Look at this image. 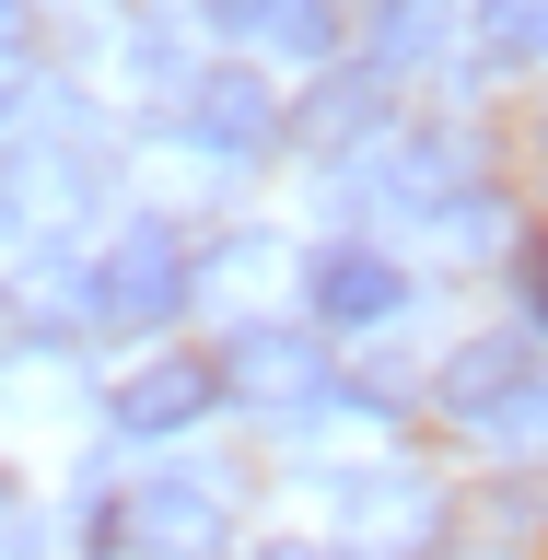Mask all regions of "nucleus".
I'll list each match as a JSON object with an SVG mask.
<instances>
[{
	"label": "nucleus",
	"mask_w": 548,
	"mask_h": 560,
	"mask_svg": "<svg viewBox=\"0 0 548 560\" xmlns=\"http://www.w3.org/2000/svg\"><path fill=\"white\" fill-rule=\"evenodd\" d=\"M514 292H525V315H548V245H514Z\"/></svg>",
	"instance_id": "obj_15"
},
{
	"label": "nucleus",
	"mask_w": 548,
	"mask_h": 560,
	"mask_svg": "<svg viewBox=\"0 0 548 560\" xmlns=\"http://www.w3.org/2000/svg\"><path fill=\"white\" fill-rule=\"evenodd\" d=\"M444 47V0H385L374 12V70H409Z\"/></svg>",
	"instance_id": "obj_11"
},
{
	"label": "nucleus",
	"mask_w": 548,
	"mask_h": 560,
	"mask_svg": "<svg viewBox=\"0 0 548 560\" xmlns=\"http://www.w3.org/2000/svg\"><path fill=\"white\" fill-rule=\"evenodd\" d=\"M210 409H222V362H199V350H164V362L117 374V432H187Z\"/></svg>",
	"instance_id": "obj_7"
},
{
	"label": "nucleus",
	"mask_w": 548,
	"mask_h": 560,
	"mask_svg": "<svg viewBox=\"0 0 548 560\" xmlns=\"http://www.w3.org/2000/svg\"><path fill=\"white\" fill-rule=\"evenodd\" d=\"M199 257H187V234H164V222H129V234L105 245V269H94V315L105 327H164L187 292H199Z\"/></svg>",
	"instance_id": "obj_3"
},
{
	"label": "nucleus",
	"mask_w": 548,
	"mask_h": 560,
	"mask_svg": "<svg viewBox=\"0 0 548 560\" xmlns=\"http://www.w3.org/2000/svg\"><path fill=\"white\" fill-rule=\"evenodd\" d=\"M490 432H502V444H514V455H537V444H548V374L525 385V397H514V409H502V420H490Z\"/></svg>",
	"instance_id": "obj_14"
},
{
	"label": "nucleus",
	"mask_w": 548,
	"mask_h": 560,
	"mask_svg": "<svg viewBox=\"0 0 548 560\" xmlns=\"http://www.w3.org/2000/svg\"><path fill=\"white\" fill-rule=\"evenodd\" d=\"M175 117H187V140H199V152H222V164H257V152L280 140V105H269V82H257V70H199Z\"/></svg>",
	"instance_id": "obj_5"
},
{
	"label": "nucleus",
	"mask_w": 548,
	"mask_h": 560,
	"mask_svg": "<svg viewBox=\"0 0 548 560\" xmlns=\"http://www.w3.org/2000/svg\"><path fill=\"white\" fill-rule=\"evenodd\" d=\"M339 537H350V560H432L444 490L420 467H362V479H339Z\"/></svg>",
	"instance_id": "obj_2"
},
{
	"label": "nucleus",
	"mask_w": 548,
	"mask_h": 560,
	"mask_svg": "<svg viewBox=\"0 0 548 560\" xmlns=\"http://www.w3.org/2000/svg\"><path fill=\"white\" fill-rule=\"evenodd\" d=\"M525 385H537V339H514V327H490V339H467V350H444V362H432L444 420H502Z\"/></svg>",
	"instance_id": "obj_6"
},
{
	"label": "nucleus",
	"mask_w": 548,
	"mask_h": 560,
	"mask_svg": "<svg viewBox=\"0 0 548 560\" xmlns=\"http://www.w3.org/2000/svg\"><path fill=\"white\" fill-rule=\"evenodd\" d=\"M257 560H327V549H292V537H280V549H257Z\"/></svg>",
	"instance_id": "obj_16"
},
{
	"label": "nucleus",
	"mask_w": 548,
	"mask_h": 560,
	"mask_svg": "<svg viewBox=\"0 0 548 560\" xmlns=\"http://www.w3.org/2000/svg\"><path fill=\"white\" fill-rule=\"evenodd\" d=\"M0 339H12V327H0Z\"/></svg>",
	"instance_id": "obj_17"
},
{
	"label": "nucleus",
	"mask_w": 548,
	"mask_h": 560,
	"mask_svg": "<svg viewBox=\"0 0 548 560\" xmlns=\"http://www.w3.org/2000/svg\"><path fill=\"white\" fill-rule=\"evenodd\" d=\"M374 129H385V70L315 82V105H304V140H315V152H350V140H374Z\"/></svg>",
	"instance_id": "obj_10"
},
{
	"label": "nucleus",
	"mask_w": 548,
	"mask_h": 560,
	"mask_svg": "<svg viewBox=\"0 0 548 560\" xmlns=\"http://www.w3.org/2000/svg\"><path fill=\"white\" fill-rule=\"evenodd\" d=\"M304 292H315V315H327V327H385V315L409 304V269H397V257H374V245H315Z\"/></svg>",
	"instance_id": "obj_8"
},
{
	"label": "nucleus",
	"mask_w": 548,
	"mask_h": 560,
	"mask_svg": "<svg viewBox=\"0 0 548 560\" xmlns=\"http://www.w3.org/2000/svg\"><path fill=\"white\" fill-rule=\"evenodd\" d=\"M59 537H47V514H35V490H12L0 479V560H47Z\"/></svg>",
	"instance_id": "obj_13"
},
{
	"label": "nucleus",
	"mask_w": 548,
	"mask_h": 560,
	"mask_svg": "<svg viewBox=\"0 0 548 560\" xmlns=\"http://www.w3.org/2000/svg\"><path fill=\"white\" fill-rule=\"evenodd\" d=\"M210 24H222V35H257V47H292V59H327L339 12H327V0H210Z\"/></svg>",
	"instance_id": "obj_9"
},
{
	"label": "nucleus",
	"mask_w": 548,
	"mask_h": 560,
	"mask_svg": "<svg viewBox=\"0 0 548 560\" xmlns=\"http://www.w3.org/2000/svg\"><path fill=\"white\" fill-rule=\"evenodd\" d=\"M479 47L490 59H548V0H479Z\"/></svg>",
	"instance_id": "obj_12"
},
{
	"label": "nucleus",
	"mask_w": 548,
	"mask_h": 560,
	"mask_svg": "<svg viewBox=\"0 0 548 560\" xmlns=\"http://www.w3.org/2000/svg\"><path fill=\"white\" fill-rule=\"evenodd\" d=\"M105 549H117V560H234V514H222L210 479L152 467V479L105 514Z\"/></svg>",
	"instance_id": "obj_1"
},
{
	"label": "nucleus",
	"mask_w": 548,
	"mask_h": 560,
	"mask_svg": "<svg viewBox=\"0 0 548 560\" xmlns=\"http://www.w3.org/2000/svg\"><path fill=\"white\" fill-rule=\"evenodd\" d=\"M222 397H245V409H315V397H327V350H315L304 327H234Z\"/></svg>",
	"instance_id": "obj_4"
}]
</instances>
